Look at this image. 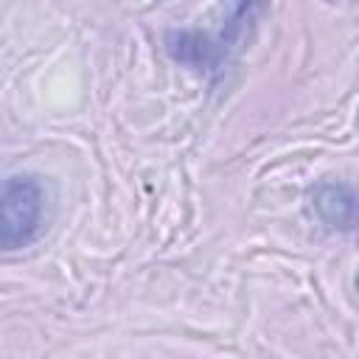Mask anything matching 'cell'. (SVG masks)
<instances>
[{
	"instance_id": "1",
	"label": "cell",
	"mask_w": 359,
	"mask_h": 359,
	"mask_svg": "<svg viewBox=\"0 0 359 359\" xmlns=\"http://www.w3.org/2000/svg\"><path fill=\"white\" fill-rule=\"evenodd\" d=\"M261 6L241 3L233 8V14L224 20L219 31H171L165 36V50L174 62L191 65L194 70L216 79L230 56L241 48L244 31H250L252 14H258Z\"/></svg>"
},
{
	"instance_id": "2",
	"label": "cell",
	"mask_w": 359,
	"mask_h": 359,
	"mask_svg": "<svg viewBox=\"0 0 359 359\" xmlns=\"http://www.w3.org/2000/svg\"><path fill=\"white\" fill-rule=\"evenodd\" d=\"M48 219V188L34 174H11L0 199V241L6 252L22 250L39 238Z\"/></svg>"
},
{
	"instance_id": "3",
	"label": "cell",
	"mask_w": 359,
	"mask_h": 359,
	"mask_svg": "<svg viewBox=\"0 0 359 359\" xmlns=\"http://www.w3.org/2000/svg\"><path fill=\"white\" fill-rule=\"evenodd\" d=\"M311 202H314L317 216L328 227L339 233H351L359 227V191L353 185L337 182V180L320 182L311 194Z\"/></svg>"
},
{
	"instance_id": "4",
	"label": "cell",
	"mask_w": 359,
	"mask_h": 359,
	"mask_svg": "<svg viewBox=\"0 0 359 359\" xmlns=\"http://www.w3.org/2000/svg\"><path fill=\"white\" fill-rule=\"evenodd\" d=\"M356 286H359V275H356Z\"/></svg>"
}]
</instances>
